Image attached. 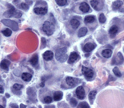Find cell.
Segmentation results:
<instances>
[{"instance_id": "1", "label": "cell", "mask_w": 124, "mask_h": 108, "mask_svg": "<svg viewBox=\"0 0 124 108\" xmlns=\"http://www.w3.org/2000/svg\"><path fill=\"white\" fill-rule=\"evenodd\" d=\"M66 52H67V50H66V47L59 48V49L56 50V54H55L56 59L58 60V61L61 62H65L66 60V59H67Z\"/></svg>"}, {"instance_id": "2", "label": "cell", "mask_w": 124, "mask_h": 108, "mask_svg": "<svg viewBox=\"0 0 124 108\" xmlns=\"http://www.w3.org/2000/svg\"><path fill=\"white\" fill-rule=\"evenodd\" d=\"M42 30H43V31L47 35L50 36L53 35V33L54 32V30H55V27H54V26L52 23H50V22L46 21L43 23V25H42Z\"/></svg>"}, {"instance_id": "3", "label": "cell", "mask_w": 124, "mask_h": 108, "mask_svg": "<svg viewBox=\"0 0 124 108\" xmlns=\"http://www.w3.org/2000/svg\"><path fill=\"white\" fill-rule=\"evenodd\" d=\"M9 7H10V9H9L8 11L5 12L4 16H6V17H12L13 16V17H15V18H19V17L22 16V13H21L20 11H16L14 6L9 5Z\"/></svg>"}, {"instance_id": "4", "label": "cell", "mask_w": 124, "mask_h": 108, "mask_svg": "<svg viewBox=\"0 0 124 108\" xmlns=\"http://www.w3.org/2000/svg\"><path fill=\"white\" fill-rule=\"evenodd\" d=\"M2 23H3L5 26H7L10 28H11L13 30L16 31L18 30V24L16 23L15 21L11 20V19H3V20H2Z\"/></svg>"}, {"instance_id": "5", "label": "cell", "mask_w": 124, "mask_h": 108, "mask_svg": "<svg viewBox=\"0 0 124 108\" xmlns=\"http://www.w3.org/2000/svg\"><path fill=\"white\" fill-rule=\"evenodd\" d=\"M82 72L87 80H91L93 77H94V72H93L92 70L90 68H87V67L86 66L82 67Z\"/></svg>"}, {"instance_id": "6", "label": "cell", "mask_w": 124, "mask_h": 108, "mask_svg": "<svg viewBox=\"0 0 124 108\" xmlns=\"http://www.w3.org/2000/svg\"><path fill=\"white\" fill-rule=\"evenodd\" d=\"M75 94L79 99H83V98H85V90L83 86H78V87H77V89H76L75 90Z\"/></svg>"}, {"instance_id": "7", "label": "cell", "mask_w": 124, "mask_h": 108, "mask_svg": "<svg viewBox=\"0 0 124 108\" xmlns=\"http://www.w3.org/2000/svg\"><path fill=\"white\" fill-rule=\"evenodd\" d=\"M78 82V78H72V77H67L66 78V83H67V85L71 87H74L77 85Z\"/></svg>"}, {"instance_id": "8", "label": "cell", "mask_w": 124, "mask_h": 108, "mask_svg": "<svg viewBox=\"0 0 124 108\" xmlns=\"http://www.w3.org/2000/svg\"><path fill=\"white\" fill-rule=\"evenodd\" d=\"M79 54H78V53L76 52H72L71 54H70V56H69V59H68V62L70 64L71 63H74L75 62L78 61V59H79Z\"/></svg>"}, {"instance_id": "9", "label": "cell", "mask_w": 124, "mask_h": 108, "mask_svg": "<svg viewBox=\"0 0 124 108\" xmlns=\"http://www.w3.org/2000/svg\"><path fill=\"white\" fill-rule=\"evenodd\" d=\"M95 47H96V46H95L94 43L88 42L87 44L84 45V47H83V50H84L85 52H90L94 49Z\"/></svg>"}, {"instance_id": "10", "label": "cell", "mask_w": 124, "mask_h": 108, "mask_svg": "<svg viewBox=\"0 0 124 108\" xmlns=\"http://www.w3.org/2000/svg\"><path fill=\"white\" fill-rule=\"evenodd\" d=\"M34 11L35 14H40V15H44L47 13V9L44 8V7H36L34 9Z\"/></svg>"}, {"instance_id": "11", "label": "cell", "mask_w": 124, "mask_h": 108, "mask_svg": "<svg viewBox=\"0 0 124 108\" xmlns=\"http://www.w3.org/2000/svg\"><path fill=\"white\" fill-rule=\"evenodd\" d=\"M42 56H43V59L45 61H50V60H51L53 59L54 54H53V52L51 51V50H47Z\"/></svg>"}, {"instance_id": "12", "label": "cell", "mask_w": 124, "mask_h": 108, "mask_svg": "<svg viewBox=\"0 0 124 108\" xmlns=\"http://www.w3.org/2000/svg\"><path fill=\"white\" fill-rule=\"evenodd\" d=\"M79 9L81 11L83 12V13H87V12L90 11V6L87 3V2H83L80 4Z\"/></svg>"}, {"instance_id": "13", "label": "cell", "mask_w": 124, "mask_h": 108, "mask_svg": "<svg viewBox=\"0 0 124 108\" xmlns=\"http://www.w3.org/2000/svg\"><path fill=\"white\" fill-rule=\"evenodd\" d=\"M71 25L74 29H77L78 26H80V21L78 20V18H73L71 20Z\"/></svg>"}, {"instance_id": "14", "label": "cell", "mask_w": 124, "mask_h": 108, "mask_svg": "<svg viewBox=\"0 0 124 108\" xmlns=\"http://www.w3.org/2000/svg\"><path fill=\"white\" fill-rule=\"evenodd\" d=\"M123 2L121 1V0H117V1L114 2L113 3H112V9L113 10H118V8H120V7L123 6Z\"/></svg>"}, {"instance_id": "15", "label": "cell", "mask_w": 124, "mask_h": 108, "mask_svg": "<svg viewBox=\"0 0 124 108\" xmlns=\"http://www.w3.org/2000/svg\"><path fill=\"white\" fill-rule=\"evenodd\" d=\"M90 5H91V6H93V8L94 10H97V11H99L102 9V7L99 6V2L98 0H91Z\"/></svg>"}, {"instance_id": "16", "label": "cell", "mask_w": 124, "mask_h": 108, "mask_svg": "<svg viewBox=\"0 0 124 108\" xmlns=\"http://www.w3.org/2000/svg\"><path fill=\"white\" fill-rule=\"evenodd\" d=\"M118 26H112L111 27V29H110L109 33H110V35H111V37H114V36L117 33H118Z\"/></svg>"}, {"instance_id": "17", "label": "cell", "mask_w": 124, "mask_h": 108, "mask_svg": "<svg viewBox=\"0 0 124 108\" xmlns=\"http://www.w3.org/2000/svg\"><path fill=\"white\" fill-rule=\"evenodd\" d=\"M9 66H10V62L6 59L3 60V61L1 62V63H0V66H1V68H3L4 70H8Z\"/></svg>"}, {"instance_id": "18", "label": "cell", "mask_w": 124, "mask_h": 108, "mask_svg": "<svg viewBox=\"0 0 124 108\" xmlns=\"http://www.w3.org/2000/svg\"><path fill=\"white\" fill-rule=\"evenodd\" d=\"M32 75L30 73H23L22 74V79L25 82H29L31 80Z\"/></svg>"}, {"instance_id": "19", "label": "cell", "mask_w": 124, "mask_h": 108, "mask_svg": "<svg viewBox=\"0 0 124 108\" xmlns=\"http://www.w3.org/2000/svg\"><path fill=\"white\" fill-rule=\"evenodd\" d=\"M38 62H39V57H38V54H35L31 57V59H30V64L33 65V66H36L38 64Z\"/></svg>"}, {"instance_id": "20", "label": "cell", "mask_w": 124, "mask_h": 108, "mask_svg": "<svg viewBox=\"0 0 124 108\" xmlns=\"http://www.w3.org/2000/svg\"><path fill=\"white\" fill-rule=\"evenodd\" d=\"M63 92H61V91H56L54 94V99L55 101H59L63 98Z\"/></svg>"}, {"instance_id": "21", "label": "cell", "mask_w": 124, "mask_h": 108, "mask_svg": "<svg viewBox=\"0 0 124 108\" xmlns=\"http://www.w3.org/2000/svg\"><path fill=\"white\" fill-rule=\"evenodd\" d=\"M102 56L105 58H110L112 54V51H111V50H110V49H105L102 50Z\"/></svg>"}, {"instance_id": "22", "label": "cell", "mask_w": 124, "mask_h": 108, "mask_svg": "<svg viewBox=\"0 0 124 108\" xmlns=\"http://www.w3.org/2000/svg\"><path fill=\"white\" fill-rule=\"evenodd\" d=\"M94 20H95V17L93 15H88L84 18V22L86 23H88V24L92 23L93 22H94Z\"/></svg>"}, {"instance_id": "23", "label": "cell", "mask_w": 124, "mask_h": 108, "mask_svg": "<svg viewBox=\"0 0 124 108\" xmlns=\"http://www.w3.org/2000/svg\"><path fill=\"white\" fill-rule=\"evenodd\" d=\"M96 94H97V91L96 90H92V91H90V92L89 93V100H90V102H94V98H95V96H96Z\"/></svg>"}, {"instance_id": "24", "label": "cell", "mask_w": 124, "mask_h": 108, "mask_svg": "<svg viewBox=\"0 0 124 108\" xmlns=\"http://www.w3.org/2000/svg\"><path fill=\"white\" fill-rule=\"evenodd\" d=\"M87 29L86 27H82L79 30H78V37H83V36H85L87 35Z\"/></svg>"}, {"instance_id": "25", "label": "cell", "mask_w": 124, "mask_h": 108, "mask_svg": "<svg viewBox=\"0 0 124 108\" xmlns=\"http://www.w3.org/2000/svg\"><path fill=\"white\" fill-rule=\"evenodd\" d=\"M23 85L21 84H18V83H15L14 84L13 86H12V90H19L21 89H23Z\"/></svg>"}, {"instance_id": "26", "label": "cell", "mask_w": 124, "mask_h": 108, "mask_svg": "<svg viewBox=\"0 0 124 108\" xmlns=\"http://www.w3.org/2000/svg\"><path fill=\"white\" fill-rule=\"evenodd\" d=\"M2 33L3 34V35L6 36V37H9V36L11 35V34H12V31H11L10 29H5V30H3V31H2Z\"/></svg>"}, {"instance_id": "27", "label": "cell", "mask_w": 124, "mask_h": 108, "mask_svg": "<svg viewBox=\"0 0 124 108\" xmlns=\"http://www.w3.org/2000/svg\"><path fill=\"white\" fill-rule=\"evenodd\" d=\"M55 2L59 6H66L67 4V0H55Z\"/></svg>"}, {"instance_id": "28", "label": "cell", "mask_w": 124, "mask_h": 108, "mask_svg": "<svg viewBox=\"0 0 124 108\" xmlns=\"http://www.w3.org/2000/svg\"><path fill=\"white\" fill-rule=\"evenodd\" d=\"M113 71H114V74H115L117 77H121L122 76V73L120 72V71L118 70V67H114L113 69Z\"/></svg>"}, {"instance_id": "29", "label": "cell", "mask_w": 124, "mask_h": 108, "mask_svg": "<svg viewBox=\"0 0 124 108\" xmlns=\"http://www.w3.org/2000/svg\"><path fill=\"white\" fill-rule=\"evenodd\" d=\"M99 19V23H104L105 22H106V17H105V15L103 14H100Z\"/></svg>"}, {"instance_id": "30", "label": "cell", "mask_w": 124, "mask_h": 108, "mask_svg": "<svg viewBox=\"0 0 124 108\" xmlns=\"http://www.w3.org/2000/svg\"><path fill=\"white\" fill-rule=\"evenodd\" d=\"M44 102L45 103H51L52 102V98L51 97H50V96H47V97L44 98Z\"/></svg>"}, {"instance_id": "31", "label": "cell", "mask_w": 124, "mask_h": 108, "mask_svg": "<svg viewBox=\"0 0 124 108\" xmlns=\"http://www.w3.org/2000/svg\"><path fill=\"white\" fill-rule=\"evenodd\" d=\"M20 7L23 10H24V11H27V10L29 9V6H28V5L24 3V2H22V3L20 4Z\"/></svg>"}, {"instance_id": "32", "label": "cell", "mask_w": 124, "mask_h": 108, "mask_svg": "<svg viewBox=\"0 0 124 108\" xmlns=\"http://www.w3.org/2000/svg\"><path fill=\"white\" fill-rule=\"evenodd\" d=\"M78 107H87V108H89L90 106L87 104V102H81L79 105L78 106Z\"/></svg>"}, {"instance_id": "33", "label": "cell", "mask_w": 124, "mask_h": 108, "mask_svg": "<svg viewBox=\"0 0 124 108\" xmlns=\"http://www.w3.org/2000/svg\"><path fill=\"white\" fill-rule=\"evenodd\" d=\"M71 105H72V106L75 107V106L77 105V100H76L75 98H71Z\"/></svg>"}, {"instance_id": "34", "label": "cell", "mask_w": 124, "mask_h": 108, "mask_svg": "<svg viewBox=\"0 0 124 108\" xmlns=\"http://www.w3.org/2000/svg\"><path fill=\"white\" fill-rule=\"evenodd\" d=\"M10 107H15V108H18V106L17 104H13V103H11V104L10 105Z\"/></svg>"}, {"instance_id": "35", "label": "cell", "mask_w": 124, "mask_h": 108, "mask_svg": "<svg viewBox=\"0 0 124 108\" xmlns=\"http://www.w3.org/2000/svg\"><path fill=\"white\" fill-rule=\"evenodd\" d=\"M3 92H4V89H3V86L0 85V94H3Z\"/></svg>"}, {"instance_id": "36", "label": "cell", "mask_w": 124, "mask_h": 108, "mask_svg": "<svg viewBox=\"0 0 124 108\" xmlns=\"http://www.w3.org/2000/svg\"><path fill=\"white\" fill-rule=\"evenodd\" d=\"M20 107H26V106L23 105V104H21V105H20Z\"/></svg>"}, {"instance_id": "37", "label": "cell", "mask_w": 124, "mask_h": 108, "mask_svg": "<svg viewBox=\"0 0 124 108\" xmlns=\"http://www.w3.org/2000/svg\"><path fill=\"white\" fill-rule=\"evenodd\" d=\"M6 98H9V97H10V95H9V94H6Z\"/></svg>"}, {"instance_id": "38", "label": "cell", "mask_w": 124, "mask_h": 108, "mask_svg": "<svg viewBox=\"0 0 124 108\" xmlns=\"http://www.w3.org/2000/svg\"><path fill=\"white\" fill-rule=\"evenodd\" d=\"M4 107H3V106H1V105H0V108H3Z\"/></svg>"}, {"instance_id": "39", "label": "cell", "mask_w": 124, "mask_h": 108, "mask_svg": "<svg viewBox=\"0 0 124 108\" xmlns=\"http://www.w3.org/2000/svg\"><path fill=\"white\" fill-rule=\"evenodd\" d=\"M76 1H77V0H76Z\"/></svg>"}]
</instances>
